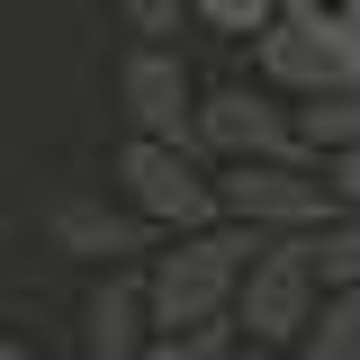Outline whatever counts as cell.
<instances>
[{
  "instance_id": "cell-1",
  "label": "cell",
  "mask_w": 360,
  "mask_h": 360,
  "mask_svg": "<svg viewBox=\"0 0 360 360\" xmlns=\"http://www.w3.org/2000/svg\"><path fill=\"white\" fill-rule=\"evenodd\" d=\"M252 252H262V243H252L243 225H207V234L153 243V262H144L153 342H180V333H234V297H243Z\"/></svg>"
},
{
  "instance_id": "cell-2",
  "label": "cell",
  "mask_w": 360,
  "mask_h": 360,
  "mask_svg": "<svg viewBox=\"0 0 360 360\" xmlns=\"http://www.w3.org/2000/svg\"><path fill=\"white\" fill-rule=\"evenodd\" d=\"M117 207H127L153 243H180V234H207L217 217V172L198 162V153H180V144H135L117 153Z\"/></svg>"
},
{
  "instance_id": "cell-3",
  "label": "cell",
  "mask_w": 360,
  "mask_h": 360,
  "mask_svg": "<svg viewBox=\"0 0 360 360\" xmlns=\"http://www.w3.org/2000/svg\"><path fill=\"white\" fill-rule=\"evenodd\" d=\"M217 217L243 225L252 243H297L315 225H333V180L315 162H243V172H217Z\"/></svg>"
},
{
  "instance_id": "cell-4",
  "label": "cell",
  "mask_w": 360,
  "mask_h": 360,
  "mask_svg": "<svg viewBox=\"0 0 360 360\" xmlns=\"http://www.w3.org/2000/svg\"><path fill=\"white\" fill-rule=\"evenodd\" d=\"M315 307H324V279H315L307 234H297V243H262L252 270H243V297H234V342H252V352H297Z\"/></svg>"
},
{
  "instance_id": "cell-5",
  "label": "cell",
  "mask_w": 360,
  "mask_h": 360,
  "mask_svg": "<svg viewBox=\"0 0 360 360\" xmlns=\"http://www.w3.org/2000/svg\"><path fill=\"white\" fill-rule=\"evenodd\" d=\"M198 162H207V172L307 162V153H297V108L270 99L262 82H217V90H198Z\"/></svg>"
},
{
  "instance_id": "cell-6",
  "label": "cell",
  "mask_w": 360,
  "mask_h": 360,
  "mask_svg": "<svg viewBox=\"0 0 360 360\" xmlns=\"http://www.w3.org/2000/svg\"><path fill=\"white\" fill-rule=\"evenodd\" d=\"M117 108H127L135 144H180V153H198V72H189V54H172V45H127V63H117Z\"/></svg>"
},
{
  "instance_id": "cell-7",
  "label": "cell",
  "mask_w": 360,
  "mask_h": 360,
  "mask_svg": "<svg viewBox=\"0 0 360 360\" xmlns=\"http://www.w3.org/2000/svg\"><path fill=\"white\" fill-rule=\"evenodd\" d=\"M252 82L288 108L307 99H333L342 90V54H333V18L324 9H279L262 37H252Z\"/></svg>"
},
{
  "instance_id": "cell-8",
  "label": "cell",
  "mask_w": 360,
  "mask_h": 360,
  "mask_svg": "<svg viewBox=\"0 0 360 360\" xmlns=\"http://www.w3.org/2000/svg\"><path fill=\"white\" fill-rule=\"evenodd\" d=\"M45 234H54V252H72V262H90V270H144L153 262V234H144L127 207H108V198H54Z\"/></svg>"
},
{
  "instance_id": "cell-9",
  "label": "cell",
  "mask_w": 360,
  "mask_h": 360,
  "mask_svg": "<svg viewBox=\"0 0 360 360\" xmlns=\"http://www.w3.org/2000/svg\"><path fill=\"white\" fill-rule=\"evenodd\" d=\"M144 352H153L144 270H99L82 297V360H144Z\"/></svg>"
},
{
  "instance_id": "cell-10",
  "label": "cell",
  "mask_w": 360,
  "mask_h": 360,
  "mask_svg": "<svg viewBox=\"0 0 360 360\" xmlns=\"http://www.w3.org/2000/svg\"><path fill=\"white\" fill-rule=\"evenodd\" d=\"M297 153L315 172L342 162V153H360V90H333V99H307L297 108Z\"/></svg>"
},
{
  "instance_id": "cell-11",
  "label": "cell",
  "mask_w": 360,
  "mask_h": 360,
  "mask_svg": "<svg viewBox=\"0 0 360 360\" xmlns=\"http://www.w3.org/2000/svg\"><path fill=\"white\" fill-rule=\"evenodd\" d=\"M307 360H360V288H333L324 307H315L307 342H297Z\"/></svg>"
},
{
  "instance_id": "cell-12",
  "label": "cell",
  "mask_w": 360,
  "mask_h": 360,
  "mask_svg": "<svg viewBox=\"0 0 360 360\" xmlns=\"http://www.w3.org/2000/svg\"><path fill=\"white\" fill-rule=\"evenodd\" d=\"M307 252H315V279H324V297H333V288H360V217L315 225V234H307Z\"/></svg>"
},
{
  "instance_id": "cell-13",
  "label": "cell",
  "mask_w": 360,
  "mask_h": 360,
  "mask_svg": "<svg viewBox=\"0 0 360 360\" xmlns=\"http://www.w3.org/2000/svg\"><path fill=\"white\" fill-rule=\"evenodd\" d=\"M189 9V27H207V37H234V45H252L279 18V0H180Z\"/></svg>"
},
{
  "instance_id": "cell-14",
  "label": "cell",
  "mask_w": 360,
  "mask_h": 360,
  "mask_svg": "<svg viewBox=\"0 0 360 360\" xmlns=\"http://www.w3.org/2000/svg\"><path fill=\"white\" fill-rule=\"evenodd\" d=\"M108 9H117V27H127L135 45H172V54H180V27H189L180 0H108Z\"/></svg>"
},
{
  "instance_id": "cell-15",
  "label": "cell",
  "mask_w": 360,
  "mask_h": 360,
  "mask_svg": "<svg viewBox=\"0 0 360 360\" xmlns=\"http://www.w3.org/2000/svg\"><path fill=\"white\" fill-rule=\"evenodd\" d=\"M234 352H243L234 333H180V342H153L144 360H234Z\"/></svg>"
},
{
  "instance_id": "cell-16",
  "label": "cell",
  "mask_w": 360,
  "mask_h": 360,
  "mask_svg": "<svg viewBox=\"0 0 360 360\" xmlns=\"http://www.w3.org/2000/svg\"><path fill=\"white\" fill-rule=\"evenodd\" d=\"M324 180H333V207H342V217H360V153L324 162Z\"/></svg>"
},
{
  "instance_id": "cell-17",
  "label": "cell",
  "mask_w": 360,
  "mask_h": 360,
  "mask_svg": "<svg viewBox=\"0 0 360 360\" xmlns=\"http://www.w3.org/2000/svg\"><path fill=\"white\" fill-rule=\"evenodd\" d=\"M0 360H27V352H18V342H0Z\"/></svg>"
}]
</instances>
